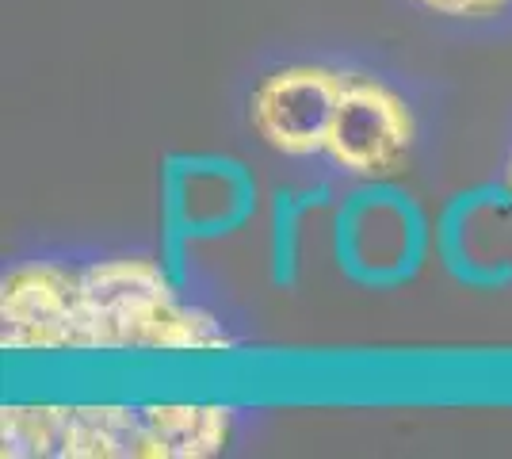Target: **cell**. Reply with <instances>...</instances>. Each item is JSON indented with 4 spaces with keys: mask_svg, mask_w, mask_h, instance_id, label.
Returning a JSON list of instances; mask_svg holds the SVG:
<instances>
[{
    "mask_svg": "<svg viewBox=\"0 0 512 459\" xmlns=\"http://www.w3.org/2000/svg\"><path fill=\"white\" fill-rule=\"evenodd\" d=\"M165 264L111 257L88 264H27L4 276V349H165L214 352L230 337L207 310L184 303Z\"/></svg>",
    "mask_w": 512,
    "mask_h": 459,
    "instance_id": "6da1fadb",
    "label": "cell"
},
{
    "mask_svg": "<svg viewBox=\"0 0 512 459\" xmlns=\"http://www.w3.org/2000/svg\"><path fill=\"white\" fill-rule=\"evenodd\" d=\"M4 456H214L230 417L218 406H12Z\"/></svg>",
    "mask_w": 512,
    "mask_h": 459,
    "instance_id": "7a4b0ae2",
    "label": "cell"
},
{
    "mask_svg": "<svg viewBox=\"0 0 512 459\" xmlns=\"http://www.w3.org/2000/svg\"><path fill=\"white\" fill-rule=\"evenodd\" d=\"M432 245L421 199L394 180H363L337 203L333 257L344 276L367 291L409 284L425 268Z\"/></svg>",
    "mask_w": 512,
    "mask_h": 459,
    "instance_id": "3957f363",
    "label": "cell"
},
{
    "mask_svg": "<svg viewBox=\"0 0 512 459\" xmlns=\"http://www.w3.org/2000/svg\"><path fill=\"white\" fill-rule=\"evenodd\" d=\"M256 176L230 153H172L161 169V264L188 287L195 241L230 238L256 215Z\"/></svg>",
    "mask_w": 512,
    "mask_h": 459,
    "instance_id": "277c9868",
    "label": "cell"
},
{
    "mask_svg": "<svg viewBox=\"0 0 512 459\" xmlns=\"http://www.w3.org/2000/svg\"><path fill=\"white\" fill-rule=\"evenodd\" d=\"M436 257L470 291L512 287V180L463 188L432 226Z\"/></svg>",
    "mask_w": 512,
    "mask_h": 459,
    "instance_id": "5b68a950",
    "label": "cell"
},
{
    "mask_svg": "<svg viewBox=\"0 0 512 459\" xmlns=\"http://www.w3.org/2000/svg\"><path fill=\"white\" fill-rule=\"evenodd\" d=\"M413 138V115L394 88L367 73H344L341 104L325 142L337 169L360 180H390L406 169Z\"/></svg>",
    "mask_w": 512,
    "mask_h": 459,
    "instance_id": "8992f818",
    "label": "cell"
},
{
    "mask_svg": "<svg viewBox=\"0 0 512 459\" xmlns=\"http://www.w3.org/2000/svg\"><path fill=\"white\" fill-rule=\"evenodd\" d=\"M344 73L321 66H287L268 73L249 100L253 131L264 146L291 157L325 153L333 115L341 104Z\"/></svg>",
    "mask_w": 512,
    "mask_h": 459,
    "instance_id": "52a82bcc",
    "label": "cell"
},
{
    "mask_svg": "<svg viewBox=\"0 0 512 459\" xmlns=\"http://www.w3.org/2000/svg\"><path fill=\"white\" fill-rule=\"evenodd\" d=\"M329 203V188H306V192H283L272 196V215H268V264H272V284L295 287L299 280V253H302V222L310 211Z\"/></svg>",
    "mask_w": 512,
    "mask_h": 459,
    "instance_id": "ba28073f",
    "label": "cell"
},
{
    "mask_svg": "<svg viewBox=\"0 0 512 459\" xmlns=\"http://www.w3.org/2000/svg\"><path fill=\"white\" fill-rule=\"evenodd\" d=\"M436 16H455V20H478V16H493L501 8H509L512 0H413Z\"/></svg>",
    "mask_w": 512,
    "mask_h": 459,
    "instance_id": "9c48e42d",
    "label": "cell"
},
{
    "mask_svg": "<svg viewBox=\"0 0 512 459\" xmlns=\"http://www.w3.org/2000/svg\"><path fill=\"white\" fill-rule=\"evenodd\" d=\"M509 180H512V165H509Z\"/></svg>",
    "mask_w": 512,
    "mask_h": 459,
    "instance_id": "30bf717a",
    "label": "cell"
}]
</instances>
